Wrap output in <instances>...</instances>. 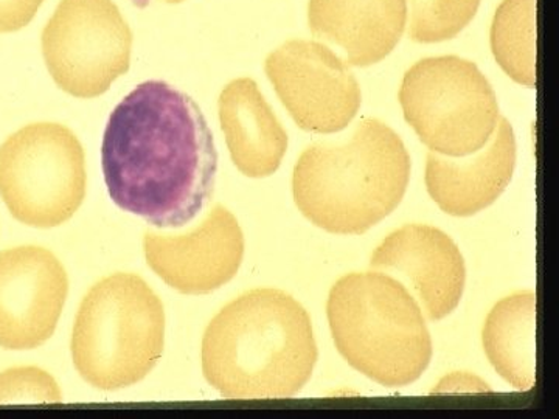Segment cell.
<instances>
[{"mask_svg": "<svg viewBox=\"0 0 559 419\" xmlns=\"http://www.w3.org/2000/svg\"><path fill=\"white\" fill-rule=\"evenodd\" d=\"M102 168L117 207L159 229H179L209 204L218 151L197 101L165 81L151 80L110 113Z\"/></svg>", "mask_w": 559, "mask_h": 419, "instance_id": "obj_1", "label": "cell"}, {"mask_svg": "<svg viewBox=\"0 0 559 419\" xmlns=\"http://www.w3.org/2000/svg\"><path fill=\"white\" fill-rule=\"evenodd\" d=\"M318 356L299 301L280 289H253L209 323L202 373L227 399L293 398L311 380Z\"/></svg>", "mask_w": 559, "mask_h": 419, "instance_id": "obj_2", "label": "cell"}, {"mask_svg": "<svg viewBox=\"0 0 559 419\" xmlns=\"http://www.w3.org/2000/svg\"><path fill=\"white\" fill-rule=\"evenodd\" d=\"M411 156L392 128L360 121L344 145L316 143L294 168L301 215L330 234L362 235L395 212L411 180Z\"/></svg>", "mask_w": 559, "mask_h": 419, "instance_id": "obj_3", "label": "cell"}, {"mask_svg": "<svg viewBox=\"0 0 559 419\" xmlns=\"http://www.w3.org/2000/svg\"><path fill=\"white\" fill-rule=\"evenodd\" d=\"M326 315L348 366L384 387H406L432 359V339L409 289L380 272L348 274L330 290Z\"/></svg>", "mask_w": 559, "mask_h": 419, "instance_id": "obj_4", "label": "cell"}, {"mask_svg": "<svg viewBox=\"0 0 559 419\" xmlns=\"http://www.w3.org/2000/svg\"><path fill=\"white\" fill-rule=\"evenodd\" d=\"M165 345V311L157 294L134 274L92 286L73 325V366L105 392L131 387L157 366Z\"/></svg>", "mask_w": 559, "mask_h": 419, "instance_id": "obj_5", "label": "cell"}, {"mask_svg": "<svg viewBox=\"0 0 559 419\" xmlns=\"http://www.w3.org/2000/svg\"><path fill=\"white\" fill-rule=\"evenodd\" d=\"M404 119L440 156L468 157L484 148L498 127V97L474 62L426 58L412 65L400 89Z\"/></svg>", "mask_w": 559, "mask_h": 419, "instance_id": "obj_6", "label": "cell"}, {"mask_svg": "<svg viewBox=\"0 0 559 419\" xmlns=\"http://www.w3.org/2000/svg\"><path fill=\"white\" fill-rule=\"evenodd\" d=\"M86 189L83 145L64 124H27L0 146V197L25 226L51 229L68 223Z\"/></svg>", "mask_w": 559, "mask_h": 419, "instance_id": "obj_7", "label": "cell"}, {"mask_svg": "<svg viewBox=\"0 0 559 419\" xmlns=\"http://www.w3.org/2000/svg\"><path fill=\"white\" fill-rule=\"evenodd\" d=\"M40 47L57 86L90 100L130 70L132 32L114 0H61Z\"/></svg>", "mask_w": 559, "mask_h": 419, "instance_id": "obj_8", "label": "cell"}, {"mask_svg": "<svg viewBox=\"0 0 559 419\" xmlns=\"http://www.w3.org/2000/svg\"><path fill=\"white\" fill-rule=\"evenodd\" d=\"M264 70L300 130L334 134L358 116L362 103L358 80L323 44L288 40L266 58Z\"/></svg>", "mask_w": 559, "mask_h": 419, "instance_id": "obj_9", "label": "cell"}, {"mask_svg": "<svg viewBox=\"0 0 559 419\" xmlns=\"http://www.w3.org/2000/svg\"><path fill=\"white\" fill-rule=\"evenodd\" d=\"M69 294L68 272L50 250L0 252V347L35 349L53 336Z\"/></svg>", "mask_w": 559, "mask_h": 419, "instance_id": "obj_10", "label": "cell"}, {"mask_svg": "<svg viewBox=\"0 0 559 419\" xmlns=\"http://www.w3.org/2000/svg\"><path fill=\"white\" fill-rule=\"evenodd\" d=\"M151 271L170 288L201 296L223 288L235 278L245 259V235L237 218L216 205L198 229L186 235L143 237Z\"/></svg>", "mask_w": 559, "mask_h": 419, "instance_id": "obj_11", "label": "cell"}, {"mask_svg": "<svg viewBox=\"0 0 559 419\" xmlns=\"http://www.w3.org/2000/svg\"><path fill=\"white\" fill-rule=\"evenodd\" d=\"M370 267L412 286L432 322L455 311L465 290L466 267L457 244L432 226L407 224L393 231L371 256Z\"/></svg>", "mask_w": 559, "mask_h": 419, "instance_id": "obj_12", "label": "cell"}, {"mask_svg": "<svg viewBox=\"0 0 559 419\" xmlns=\"http://www.w3.org/2000/svg\"><path fill=\"white\" fill-rule=\"evenodd\" d=\"M516 154L513 127L506 117H500L487 148L471 154L469 159L454 160L430 151L426 164L428 193L448 215H476L495 204L510 185Z\"/></svg>", "mask_w": 559, "mask_h": 419, "instance_id": "obj_13", "label": "cell"}, {"mask_svg": "<svg viewBox=\"0 0 559 419\" xmlns=\"http://www.w3.org/2000/svg\"><path fill=\"white\" fill-rule=\"evenodd\" d=\"M407 0H310L308 24L316 38L347 55L349 65L369 68L388 58L406 31Z\"/></svg>", "mask_w": 559, "mask_h": 419, "instance_id": "obj_14", "label": "cell"}, {"mask_svg": "<svg viewBox=\"0 0 559 419\" xmlns=\"http://www.w3.org/2000/svg\"><path fill=\"white\" fill-rule=\"evenodd\" d=\"M218 112L235 167L252 179L274 175L288 151V134L259 84L252 79L230 81L221 92Z\"/></svg>", "mask_w": 559, "mask_h": 419, "instance_id": "obj_15", "label": "cell"}, {"mask_svg": "<svg viewBox=\"0 0 559 419\" xmlns=\"http://www.w3.org/2000/svg\"><path fill=\"white\" fill-rule=\"evenodd\" d=\"M536 294L516 292L500 300L485 322L484 349L500 376L518 390L536 382Z\"/></svg>", "mask_w": 559, "mask_h": 419, "instance_id": "obj_16", "label": "cell"}, {"mask_svg": "<svg viewBox=\"0 0 559 419\" xmlns=\"http://www.w3.org/2000/svg\"><path fill=\"white\" fill-rule=\"evenodd\" d=\"M491 50L511 80L536 87V0H503L491 25Z\"/></svg>", "mask_w": 559, "mask_h": 419, "instance_id": "obj_17", "label": "cell"}, {"mask_svg": "<svg viewBox=\"0 0 559 419\" xmlns=\"http://www.w3.org/2000/svg\"><path fill=\"white\" fill-rule=\"evenodd\" d=\"M409 36L419 44L455 38L480 7V0H409Z\"/></svg>", "mask_w": 559, "mask_h": 419, "instance_id": "obj_18", "label": "cell"}, {"mask_svg": "<svg viewBox=\"0 0 559 419\" xmlns=\"http://www.w3.org/2000/svg\"><path fill=\"white\" fill-rule=\"evenodd\" d=\"M57 381L36 367H20L0 374V404L61 403Z\"/></svg>", "mask_w": 559, "mask_h": 419, "instance_id": "obj_19", "label": "cell"}, {"mask_svg": "<svg viewBox=\"0 0 559 419\" xmlns=\"http://www.w3.org/2000/svg\"><path fill=\"white\" fill-rule=\"evenodd\" d=\"M44 0H0V33L20 32L36 16Z\"/></svg>", "mask_w": 559, "mask_h": 419, "instance_id": "obj_20", "label": "cell"}, {"mask_svg": "<svg viewBox=\"0 0 559 419\" xmlns=\"http://www.w3.org/2000/svg\"><path fill=\"white\" fill-rule=\"evenodd\" d=\"M186 0H132L135 7L139 9H146V7L156 5V3H168V5H175V3H182Z\"/></svg>", "mask_w": 559, "mask_h": 419, "instance_id": "obj_21", "label": "cell"}]
</instances>
